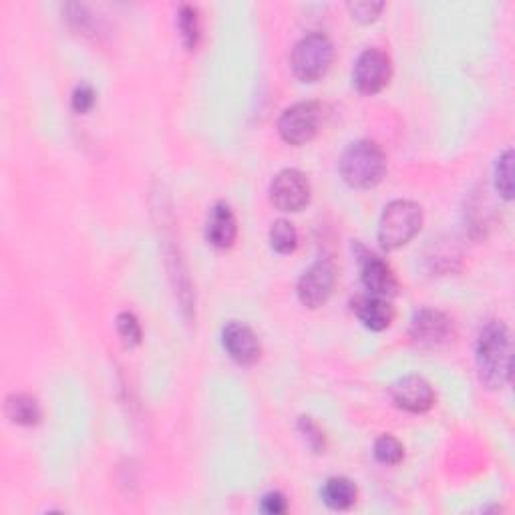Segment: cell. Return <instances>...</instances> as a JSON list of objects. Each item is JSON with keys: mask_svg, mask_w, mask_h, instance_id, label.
I'll return each instance as SVG.
<instances>
[{"mask_svg": "<svg viewBox=\"0 0 515 515\" xmlns=\"http://www.w3.org/2000/svg\"><path fill=\"white\" fill-rule=\"evenodd\" d=\"M475 361L487 389H503L511 379V334L501 320H489L477 336Z\"/></svg>", "mask_w": 515, "mask_h": 515, "instance_id": "6da1fadb", "label": "cell"}, {"mask_svg": "<svg viewBox=\"0 0 515 515\" xmlns=\"http://www.w3.org/2000/svg\"><path fill=\"white\" fill-rule=\"evenodd\" d=\"M340 176L351 188L371 190L379 186L387 174V155L375 141H355L340 157Z\"/></svg>", "mask_w": 515, "mask_h": 515, "instance_id": "7a4b0ae2", "label": "cell"}, {"mask_svg": "<svg viewBox=\"0 0 515 515\" xmlns=\"http://www.w3.org/2000/svg\"><path fill=\"white\" fill-rule=\"evenodd\" d=\"M423 226V208L411 200H395L385 206L379 220V244L393 252L407 246Z\"/></svg>", "mask_w": 515, "mask_h": 515, "instance_id": "3957f363", "label": "cell"}, {"mask_svg": "<svg viewBox=\"0 0 515 515\" xmlns=\"http://www.w3.org/2000/svg\"><path fill=\"white\" fill-rule=\"evenodd\" d=\"M334 59L332 41L322 33H310L302 37L292 49V71L302 83L320 81Z\"/></svg>", "mask_w": 515, "mask_h": 515, "instance_id": "277c9868", "label": "cell"}, {"mask_svg": "<svg viewBox=\"0 0 515 515\" xmlns=\"http://www.w3.org/2000/svg\"><path fill=\"white\" fill-rule=\"evenodd\" d=\"M322 123V109L318 103L302 101L288 107L280 121L278 133L290 145H304L316 137Z\"/></svg>", "mask_w": 515, "mask_h": 515, "instance_id": "5b68a950", "label": "cell"}, {"mask_svg": "<svg viewBox=\"0 0 515 515\" xmlns=\"http://www.w3.org/2000/svg\"><path fill=\"white\" fill-rule=\"evenodd\" d=\"M409 334L421 349H439L453 340L455 326L447 314L433 308H423L415 312Z\"/></svg>", "mask_w": 515, "mask_h": 515, "instance_id": "8992f818", "label": "cell"}, {"mask_svg": "<svg viewBox=\"0 0 515 515\" xmlns=\"http://www.w3.org/2000/svg\"><path fill=\"white\" fill-rule=\"evenodd\" d=\"M393 75L391 57L381 49H367L359 55L353 71L355 87L365 95L381 93Z\"/></svg>", "mask_w": 515, "mask_h": 515, "instance_id": "52a82bcc", "label": "cell"}, {"mask_svg": "<svg viewBox=\"0 0 515 515\" xmlns=\"http://www.w3.org/2000/svg\"><path fill=\"white\" fill-rule=\"evenodd\" d=\"M270 202L280 212H300L310 202V182L298 169H284L270 184Z\"/></svg>", "mask_w": 515, "mask_h": 515, "instance_id": "ba28073f", "label": "cell"}, {"mask_svg": "<svg viewBox=\"0 0 515 515\" xmlns=\"http://www.w3.org/2000/svg\"><path fill=\"white\" fill-rule=\"evenodd\" d=\"M336 284V270L330 260L314 262L298 280L296 294L306 308H320L332 294Z\"/></svg>", "mask_w": 515, "mask_h": 515, "instance_id": "9c48e42d", "label": "cell"}, {"mask_svg": "<svg viewBox=\"0 0 515 515\" xmlns=\"http://www.w3.org/2000/svg\"><path fill=\"white\" fill-rule=\"evenodd\" d=\"M355 250H357V262L361 268V280H363L367 292L385 296V298H393L399 290V282H397V276L393 274L391 266L383 258L373 254L371 250L363 248L361 244H355Z\"/></svg>", "mask_w": 515, "mask_h": 515, "instance_id": "30bf717a", "label": "cell"}, {"mask_svg": "<svg viewBox=\"0 0 515 515\" xmlns=\"http://www.w3.org/2000/svg\"><path fill=\"white\" fill-rule=\"evenodd\" d=\"M222 345H224L228 357L242 367L256 365L262 355V347H260V340H258L256 332L244 322L234 320L224 326Z\"/></svg>", "mask_w": 515, "mask_h": 515, "instance_id": "8fae6325", "label": "cell"}, {"mask_svg": "<svg viewBox=\"0 0 515 515\" xmlns=\"http://www.w3.org/2000/svg\"><path fill=\"white\" fill-rule=\"evenodd\" d=\"M391 399L397 409L421 415L435 405V391L427 379L409 375L391 385Z\"/></svg>", "mask_w": 515, "mask_h": 515, "instance_id": "7c38bea8", "label": "cell"}, {"mask_svg": "<svg viewBox=\"0 0 515 515\" xmlns=\"http://www.w3.org/2000/svg\"><path fill=\"white\" fill-rule=\"evenodd\" d=\"M353 312L373 332L387 330L395 320V306L391 304V298L377 296V294H359L353 300Z\"/></svg>", "mask_w": 515, "mask_h": 515, "instance_id": "4fadbf2b", "label": "cell"}, {"mask_svg": "<svg viewBox=\"0 0 515 515\" xmlns=\"http://www.w3.org/2000/svg\"><path fill=\"white\" fill-rule=\"evenodd\" d=\"M206 238L214 248H232L238 238V220L226 202H218L206 222Z\"/></svg>", "mask_w": 515, "mask_h": 515, "instance_id": "5bb4252c", "label": "cell"}, {"mask_svg": "<svg viewBox=\"0 0 515 515\" xmlns=\"http://www.w3.org/2000/svg\"><path fill=\"white\" fill-rule=\"evenodd\" d=\"M322 501L336 511H347L357 503V485L349 477H330L322 485Z\"/></svg>", "mask_w": 515, "mask_h": 515, "instance_id": "9a60e30c", "label": "cell"}, {"mask_svg": "<svg viewBox=\"0 0 515 515\" xmlns=\"http://www.w3.org/2000/svg\"><path fill=\"white\" fill-rule=\"evenodd\" d=\"M7 415L13 423L21 427H35L43 419L39 401L27 393H15L7 399Z\"/></svg>", "mask_w": 515, "mask_h": 515, "instance_id": "2e32d148", "label": "cell"}, {"mask_svg": "<svg viewBox=\"0 0 515 515\" xmlns=\"http://www.w3.org/2000/svg\"><path fill=\"white\" fill-rule=\"evenodd\" d=\"M178 29L182 43L188 51H196L200 39H202V23H200V13L192 5H184L178 13Z\"/></svg>", "mask_w": 515, "mask_h": 515, "instance_id": "e0dca14e", "label": "cell"}, {"mask_svg": "<svg viewBox=\"0 0 515 515\" xmlns=\"http://www.w3.org/2000/svg\"><path fill=\"white\" fill-rule=\"evenodd\" d=\"M497 194L511 202L513 200V149H505L495 161V174H493Z\"/></svg>", "mask_w": 515, "mask_h": 515, "instance_id": "ac0fdd59", "label": "cell"}, {"mask_svg": "<svg viewBox=\"0 0 515 515\" xmlns=\"http://www.w3.org/2000/svg\"><path fill=\"white\" fill-rule=\"evenodd\" d=\"M270 246L278 254H292L298 248V232L292 222L276 220L270 228Z\"/></svg>", "mask_w": 515, "mask_h": 515, "instance_id": "d6986e66", "label": "cell"}, {"mask_svg": "<svg viewBox=\"0 0 515 515\" xmlns=\"http://www.w3.org/2000/svg\"><path fill=\"white\" fill-rule=\"evenodd\" d=\"M373 453H375V459L383 465H399L405 459V447L393 435L379 437L375 441Z\"/></svg>", "mask_w": 515, "mask_h": 515, "instance_id": "ffe728a7", "label": "cell"}, {"mask_svg": "<svg viewBox=\"0 0 515 515\" xmlns=\"http://www.w3.org/2000/svg\"><path fill=\"white\" fill-rule=\"evenodd\" d=\"M115 326H117L121 340L125 342V347L133 349V347L141 345L143 332H141V324L133 312H119L115 318Z\"/></svg>", "mask_w": 515, "mask_h": 515, "instance_id": "44dd1931", "label": "cell"}, {"mask_svg": "<svg viewBox=\"0 0 515 515\" xmlns=\"http://www.w3.org/2000/svg\"><path fill=\"white\" fill-rule=\"evenodd\" d=\"M298 431L302 433L306 445H308L314 453H324V449H326V437H324V431L320 429V425H318L312 417H300V419H298Z\"/></svg>", "mask_w": 515, "mask_h": 515, "instance_id": "7402d4cb", "label": "cell"}, {"mask_svg": "<svg viewBox=\"0 0 515 515\" xmlns=\"http://www.w3.org/2000/svg\"><path fill=\"white\" fill-rule=\"evenodd\" d=\"M383 9H385V3H373V0H363V3L349 5L351 17L363 25L375 23L379 19V15L383 13Z\"/></svg>", "mask_w": 515, "mask_h": 515, "instance_id": "603a6c76", "label": "cell"}, {"mask_svg": "<svg viewBox=\"0 0 515 515\" xmlns=\"http://www.w3.org/2000/svg\"><path fill=\"white\" fill-rule=\"evenodd\" d=\"M95 101H97L95 89H93L89 83H81V85H77L75 91H73L71 107H73L75 113L85 115V113H89V111L95 107Z\"/></svg>", "mask_w": 515, "mask_h": 515, "instance_id": "cb8c5ba5", "label": "cell"}, {"mask_svg": "<svg viewBox=\"0 0 515 515\" xmlns=\"http://www.w3.org/2000/svg\"><path fill=\"white\" fill-rule=\"evenodd\" d=\"M260 509L264 513H270V515H280V513H286L288 509V501L286 497L280 493V491H270L262 497V503H260Z\"/></svg>", "mask_w": 515, "mask_h": 515, "instance_id": "d4e9b609", "label": "cell"}]
</instances>
